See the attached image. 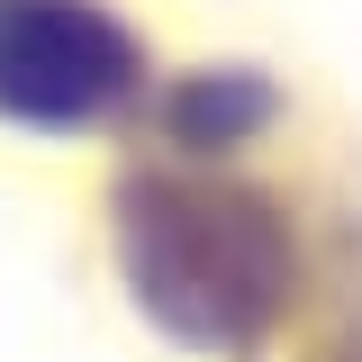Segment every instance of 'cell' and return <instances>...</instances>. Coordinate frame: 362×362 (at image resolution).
Listing matches in <instances>:
<instances>
[{"label":"cell","mask_w":362,"mask_h":362,"mask_svg":"<svg viewBox=\"0 0 362 362\" xmlns=\"http://www.w3.org/2000/svg\"><path fill=\"white\" fill-rule=\"evenodd\" d=\"M254 109H263V82H254V73H199V82L173 100V127L199 136V145H226V136L263 127Z\"/></svg>","instance_id":"obj_3"},{"label":"cell","mask_w":362,"mask_h":362,"mask_svg":"<svg viewBox=\"0 0 362 362\" xmlns=\"http://www.w3.org/2000/svg\"><path fill=\"white\" fill-rule=\"evenodd\" d=\"M127 254L145 299L190 335H235L245 317H263L272 281H281L272 218L218 181H136Z\"/></svg>","instance_id":"obj_1"},{"label":"cell","mask_w":362,"mask_h":362,"mask_svg":"<svg viewBox=\"0 0 362 362\" xmlns=\"http://www.w3.org/2000/svg\"><path fill=\"white\" fill-rule=\"evenodd\" d=\"M136 90V37L90 0H0V109L28 127H90Z\"/></svg>","instance_id":"obj_2"}]
</instances>
